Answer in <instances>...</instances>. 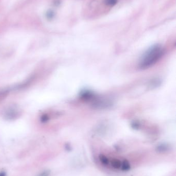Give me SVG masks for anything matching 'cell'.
Masks as SVG:
<instances>
[{
    "label": "cell",
    "mask_w": 176,
    "mask_h": 176,
    "mask_svg": "<svg viewBox=\"0 0 176 176\" xmlns=\"http://www.w3.org/2000/svg\"><path fill=\"white\" fill-rule=\"evenodd\" d=\"M54 16V13L53 11L52 10H49V11L47 12L46 14V17L49 20H51L53 18Z\"/></svg>",
    "instance_id": "cell-8"
},
{
    "label": "cell",
    "mask_w": 176,
    "mask_h": 176,
    "mask_svg": "<svg viewBox=\"0 0 176 176\" xmlns=\"http://www.w3.org/2000/svg\"><path fill=\"white\" fill-rule=\"evenodd\" d=\"M99 159L101 163L103 164V165H107L109 163V160L108 158H107L106 156L103 154H100L99 156Z\"/></svg>",
    "instance_id": "cell-5"
},
{
    "label": "cell",
    "mask_w": 176,
    "mask_h": 176,
    "mask_svg": "<svg viewBox=\"0 0 176 176\" xmlns=\"http://www.w3.org/2000/svg\"><path fill=\"white\" fill-rule=\"evenodd\" d=\"M168 150V146L165 145H161L157 147V151L159 152H164Z\"/></svg>",
    "instance_id": "cell-6"
},
{
    "label": "cell",
    "mask_w": 176,
    "mask_h": 176,
    "mask_svg": "<svg viewBox=\"0 0 176 176\" xmlns=\"http://www.w3.org/2000/svg\"><path fill=\"white\" fill-rule=\"evenodd\" d=\"M164 50L159 45L151 47L143 55L139 62L140 69H147L155 65L164 54Z\"/></svg>",
    "instance_id": "cell-1"
},
{
    "label": "cell",
    "mask_w": 176,
    "mask_h": 176,
    "mask_svg": "<svg viewBox=\"0 0 176 176\" xmlns=\"http://www.w3.org/2000/svg\"><path fill=\"white\" fill-rule=\"evenodd\" d=\"M111 165L113 167V168L115 169H119L121 168V162L120 160L117 159H114L112 160L111 161Z\"/></svg>",
    "instance_id": "cell-4"
},
{
    "label": "cell",
    "mask_w": 176,
    "mask_h": 176,
    "mask_svg": "<svg viewBox=\"0 0 176 176\" xmlns=\"http://www.w3.org/2000/svg\"><path fill=\"white\" fill-rule=\"evenodd\" d=\"M6 172H0V176H6Z\"/></svg>",
    "instance_id": "cell-10"
},
{
    "label": "cell",
    "mask_w": 176,
    "mask_h": 176,
    "mask_svg": "<svg viewBox=\"0 0 176 176\" xmlns=\"http://www.w3.org/2000/svg\"><path fill=\"white\" fill-rule=\"evenodd\" d=\"M121 170L124 171H128L130 170L131 168V165L129 161L127 160H125L121 163Z\"/></svg>",
    "instance_id": "cell-3"
},
{
    "label": "cell",
    "mask_w": 176,
    "mask_h": 176,
    "mask_svg": "<svg viewBox=\"0 0 176 176\" xmlns=\"http://www.w3.org/2000/svg\"><path fill=\"white\" fill-rule=\"evenodd\" d=\"M50 172L49 170H45L41 173H40L38 176H49Z\"/></svg>",
    "instance_id": "cell-9"
},
{
    "label": "cell",
    "mask_w": 176,
    "mask_h": 176,
    "mask_svg": "<svg viewBox=\"0 0 176 176\" xmlns=\"http://www.w3.org/2000/svg\"><path fill=\"white\" fill-rule=\"evenodd\" d=\"M118 0H105V3L108 6H113L117 4Z\"/></svg>",
    "instance_id": "cell-7"
},
{
    "label": "cell",
    "mask_w": 176,
    "mask_h": 176,
    "mask_svg": "<svg viewBox=\"0 0 176 176\" xmlns=\"http://www.w3.org/2000/svg\"><path fill=\"white\" fill-rule=\"evenodd\" d=\"M20 111L16 106H12L4 110L2 112L3 116L6 119L11 120L16 119L20 115Z\"/></svg>",
    "instance_id": "cell-2"
}]
</instances>
